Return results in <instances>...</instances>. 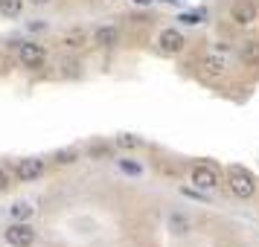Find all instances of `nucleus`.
Instances as JSON below:
<instances>
[{"mask_svg":"<svg viewBox=\"0 0 259 247\" xmlns=\"http://www.w3.org/2000/svg\"><path fill=\"white\" fill-rule=\"evenodd\" d=\"M24 9V0H0V15L3 18H18Z\"/></svg>","mask_w":259,"mask_h":247,"instance_id":"obj_10","label":"nucleus"},{"mask_svg":"<svg viewBox=\"0 0 259 247\" xmlns=\"http://www.w3.org/2000/svg\"><path fill=\"white\" fill-rule=\"evenodd\" d=\"M172 227H175V233H187L189 224H187V218H178L175 215V218H172Z\"/></svg>","mask_w":259,"mask_h":247,"instance_id":"obj_16","label":"nucleus"},{"mask_svg":"<svg viewBox=\"0 0 259 247\" xmlns=\"http://www.w3.org/2000/svg\"><path fill=\"white\" fill-rule=\"evenodd\" d=\"M76 160H79V152L76 149H61L56 154V163H76Z\"/></svg>","mask_w":259,"mask_h":247,"instance_id":"obj_13","label":"nucleus"},{"mask_svg":"<svg viewBox=\"0 0 259 247\" xmlns=\"http://www.w3.org/2000/svg\"><path fill=\"white\" fill-rule=\"evenodd\" d=\"M227 180H230V192H233L236 198H253V192H256V177L253 172H247L245 166H230V172H227Z\"/></svg>","mask_w":259,"mask_h":247,"instance_id":"obj_1","label":"nucleus"},{"mask_svg":"<svg viewBox=\"0 0 259 247\" xmlns=\"http://www.w3.org/2000/svg\"><path fill=\"white\" fill-rule=\"evenodd\" d=\"M204 67L210 73H224V67H227V56H224V50H212V53H207V59H204Z\"/></svg>","mask_w":259,"mask_h":247,"instance_id":"obj_8","label":"nucleus"},{"mask_svg":"<svg viewBox=\"0 0 259 247\" xmlns=\"http://www.w3.org/2000/svg\"><path fill=\"white\" fill-rule=\"evenodd\" d=\"M181 21H184V24H198V21H201V15H184Z\"/></svg>","mask_w":259,"mask_h":247,"instance_id":"obj_17","label":"nucleus"},{"mask_svg":"<svg viewBox=\"0 0 259 247\" xmlns=\"http://www.w3.org/2000/svg\"><path fill=\"white\" fill-rule=\"evenodd\" d=\"M18 59H21V64H26V67H38V64H44V50L38 47V44L24 41V44H18Z\"/></svg>","mask_w":259,"mask_h":247,"instance_id":"obj_3","label":"nucleus"},{"mask_svg":"<svg viewBox=\"0 0 259 247\" xmlns=\"http://www.w3.org/2000/svg\"><path fill=\"white\" fill-rule=\"evenodd\" d=\"M192 183L198 189H215L219 186V175L212 166H195L192 169Z\"/></svg>","mask_w":259,"mask_h":247,"instance_id":"obj_5","label":"nucleus"},{"mask_svg":"<svg viewBox=\"0 0 259 247\" xmlns=\"http://www.w3.org/2000/svg\"><path fill=\"white\" fill-rule=\"evenodd\" d=\"M32 3H35V6H41V3H50V0H32Z\"/></svg>","mask_w":259,"mask_h":247,"instance_id":"obj_19","label":"nucleus"},{"mask_svg":"<svg viewBox=\"0 0 259 247\" xmlns=\"http://www.w3.org/2000/svg\"><path fill=\"white\" fill-rule=\"evenodd\" d=\"M134 3H140V6H143V3H152V0H134Z\"/></svg>","mask_w":259,"mask_h":247,"instance_id":"obj_20","label":"nucleus"},{"mask_svg":"<svg viewBox=\"0 0 259 247\" xmlns=\"http://www.w3.org/2000/svg\"><path fill=\"white\" fill-rule=\"evenodd\" d=\"M15 172H18V177H21V180H35V177L44 175V163H41V160H32V157H29V160H21Z\"/></svg>","mask_w":259,"mask_h":247,"instance_id":"obj_7","label":"nucleus"},{"mask_svg":"<svg viewBox=\"0 0 259 247\" xmlns=\"http://www.w3.org/2000/svg\"><path fill=\"white\" fill-rule=\"evenodd\" d=\"M6 241L12 247H32L35 241V230L29 227V224H12V227H6Z\"/></svg>","mask_w":259,"mask_h":247,"instance_id":"obj_2","label":"nucleus"},{"mask_svg":"<svg viewBox=\"0 0 259 247\" xmlns=\"http://www.w3.org/2000/svg\"><path fill=\"white\" fill-rule=\"evenodd\" d=\"M242 61H245V64H259V44H253V41L245 44V47H242Z\"/></svg>","mask_w":259,"mask_h":247,"instance_id":"obj_11","label":"nucleus"},{"mask_svg":"<svg viewBox=\"0 0 259 247\" xmlns=\"http://www.w3.org/2000/svg\"><path fill=\"white\" fill-rule=\"evenodd\" d=\"M230 18H233L239 26H250L256 21V6L247 3V0H239V3H233V9H230Z\"/></svg>","mask_w":259,"mask_h":247,"instance_id":"obj_4","label":"nucleus"},{"mask_svg":"<svg viewBox=\"0 0 259 247\" xmlns=\"http://www.w3.org/2000/svg\"><path fill=\"white\" fill-rule=\"evenodd\" d=\"M117 145H119V149H137V145H140V137H131V134H119V137H117Z\"/></svg>","mask_w":259,"mask_h":247,"instance_id":"obj_14","label":"nucleus"},{"mask_svg":"<svg viewBox=\"0 0 259 247\" xmlns=\"http://www.w3.org/2000/svg\"><path fill=\"white\" fill-rule=\"evenodd\" d=\"M157 44L163 53H181L184 50V35L178 32V29H163L160 38H157Z\"/></svg>","mask_w":259,"mask_h":247,"instance_id":"obj_6","label":"nucleus"},{"mask_svg":"<svg viewBox=\"0 0 259 247\" xmlns=\"http://www.w3.org/2000/svg\"><path fill=\"white\" fill-rule=\"evenodd\" d=\"M29 212H32V210H29L26 204H15V207H12V215H15V218H21V221L29 218Z\"/></svg>","mask_w":259,"mask_h":247,"instance_id":"obj_15","label":"nucleus"},{"mask_svg":"<svg viewBox=\"0 0 259 247\" xmlns=\"http://www.w3.org/2000/svg\"><path fill=\"white\" fill-rule=\"evenodd\" d=\"M117 38H119V32L114 29V26H99V29L94 32V44L96 47H114Z\"/></svg>","mask_w":259,"mask_h":247,"instance_id":"obj_9","label":"nucleus"},{"mask_svg":"<svg viewBox=\"0 0 259 247\" xmlns=\"http://www.w3.org/2000/svg\"><path fill=\"white\" fill-rule=\"evenodd\" d=\"M84 41H88V35H84L82 29H70V32H67V35H64V44H67V47H82Z\"/></svg>","mask_w":259,"mask_h":247,"instance_id":"obj_12","label":"nucleus"},{"mask_svg":"<svg viewBox=\"0 0 259 247\" xmlns=\"http://www.w3.org/2000/svg\"><path fill=\"white\" fill-rule=\"evenodd\" d=\"M6 186H9V175H6V172L0 169V189H6Z\"/></svg>","mask_w":259,"mask_h":247,"instance_id":"obj_18","label":"nucleus"}]
</instances>
